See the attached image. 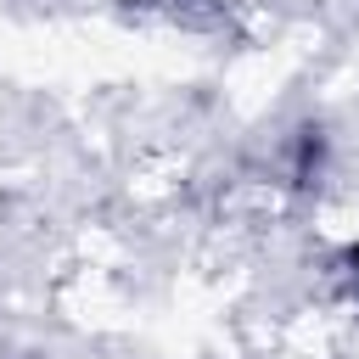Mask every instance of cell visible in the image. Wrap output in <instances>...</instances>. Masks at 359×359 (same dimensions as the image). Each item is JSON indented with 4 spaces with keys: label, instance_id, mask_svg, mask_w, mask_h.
<instances>
[{
    "label": "cell",
    "instance_id": "6da1fadb",
    "mask_svg": "<svg viewBox=\"0 0 359 359\" xmlns=\"http://www.w3.org/2000/svg\"><path fill=\"white\" fill-rule=\"evenodd\" d=\"M325 163H331V135H325V123H297L292 129V157H286V168H292V185H314L320 174H325Z\"/></svg>",
    "mask_w": 359,
    "mask_h": 359
},
{
    "label": "cell",
    "instance_id": "7a4b0ae2",
    "mask_svg": "<svg viewBox=\"0 0 359 359\" xmlns=\"http://www.w3.org/2000/svg\"><path fill=\"white\" fill-rule=\"evenodd\" d=\"M337 269H342V280H348V292L359 297V241H348V247L337 252Z\"/></svg>",
    "mask_w": 359,
    "mask_h": 359
}]
</instances>
